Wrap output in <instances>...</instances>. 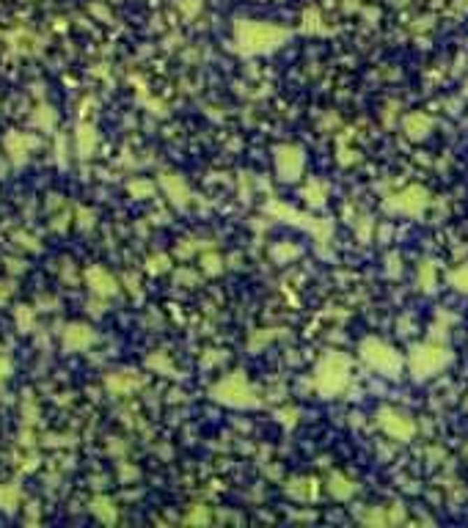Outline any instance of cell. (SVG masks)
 I'll return each mask as SVG.
<instances>
[{
    "mask_svg": "<svg viewBox=\"0 0 468 528\" xmlns=\"http://www.w3.org/2000/svg\"><path fill=\"white\" fill-rule=\"evenodd\" d=\"M234 39L245 52H268L286 39V31L268 22H237Z\"/></svg>",
    "mask_w": 468,
    "mask_h": 528,
    "instance_id": "1",
    "label": "cell"
},
{
    "mask_svg": "<svg viewBox=\"0 0 468 528\" xmlns=\"http://www.w3.org/2000/svg\"><path fill=\"white\" fill-rule=\"evenodd\" d=\"M347 383V358L342 352H328L326 358L320 360L317 366V374H314V386L320 394H339Z\"/></svg>",
    "mask_w": 468,
    "mask_h": 528,
    "instance_id": "2",
    "label": "cell"
},
{
    "mask_svg": "<svg viewBox=\"0 0 468 528\" xmlns=\"http://www.w3.org/2000/svg\"><path fill=\"white\" fill-rule=\"evenodd\" d=\"M212 396H215L218 402H224V404H232V407H251V404L259 402L256 394H254V388H251L240 374H232V377L221 380V383L212 388Z\"/></svg>",
    "mask_w": 468,
    "mask_h": 528,
    "instance_id": "3",
    "label": "cell"
},
{
    "mask_svg": "<svg viewBox=\"0 0 468 528\" xmlns=\"http://www.w3.org/2000/svg\"><path fill=\"white\" fill-rule=\"evenodd\" d=\"M449 358H452V352L446 350V347H435V344H424V347H416V350L411 352V372L416 374V377H430V374H435L438 369H444L446 363H449Z\"/></svg>",
    "mask_w": 468,
    "mask_h": 528,
    "instance_id": "4",
    "label": "cell"
},
{
    "mask_svg": "<svg viewBox=\"0 0 468 528\" xmlns=\"http://www.w3.org/2000/svg\"><path fill=\"white\" fill-rule=\"evenodd\" d=\"M361 355H364V360H370V363L377 366L380 372H394V369L400 366L397 352L391 350L388 344L377 342V339H367V342L361 344Z\"/></svg>",
    "mask_w": 468,
    "mask_h": 528,
    "instance_id": "5",
    "label": "cell"
},
{
    "mask_svg": "<svg viewBox=\"0 0 468 528\" xmlns=\"http://www.w3.org/2000/svg\"><path fill=\"white\" fill-rule=\"evenodd\" d=\"M377 424L391 435V438H400V440H408L414 438V432H416V427H414V421L405 416V413H400V410H391V407H386V410H380V418H377Z\"/></svg>",
    "mask_w": 468,
    "mask_h": 528,
    "instance_id": "6",
    "label": "cell"
},
{
    "mask_svg": "<svg viewBox=\"0 0 468 528\" xmlns=\"http://www.w3.org/2000/svg\"><path fill=\"white\" fill-rule=\"evenodd\" d=\"M276 168H279L281 179H298L303 171V152L295 149V146H281L279 154H276Z\"/></svg>",
    "mask_w": 468,
    "mask_h": 528,
    "instance_id": "7",
    "label": "cell"
},
{
    "mask_svg": "<svg viewBox=\"0 0 468 528\" xmlns=\"http://www.w3.org/2000/svg\"><path fill=\"white\" fill-rule=\"evenodd\" d=\"M427 190H421V187H408L405 193H400V196H394L391 201H388V207L391 210H400V212H411V215H416V212H421L424 207H427Z\"/></svg>",
    "mask_w": 468,
    "mask_h": 528,
    "instance_id": "8",
    "label": "cell"
},
{
    "mask_svg": "<svg viewBox=\"0 0 468 528\" xmlns=\"http://www.w3.org/2000/svg\"><path fill=\"white\" fill-rule=\"evenodd\" d=\"M89 284H92V289L96 295H113L116 292V281L105 270H99V267H94L92 272H89Z\"/></svg>",
    "mask_w": 468,
    "mask_h": 528,
    "instance_id": "9",
    "label": "cell"
},
{
    "mask_svg": "<svg viewBox=\"0 0 468 528\" xmlns=\"http://www.w3.org/2000/svg\"><path fill=\"white\" fill-rule=\"evenodd\" d=\"M405 132H408V138H414V140H421L427 132H430V127H432V122H430V116H421V113H414V116H408L405 119Z\"/></svg>",
    "mask_w": 468,
    "mask_h": 528,
    "instance_id": "10",
    "label": "cell"
},
{
    "mask_svg": "<svg viewBox=\"0 0 468 528\" xmlns=\"http://www.w3.org/2000/svg\"><path fill=\"white\" fill-rule=\"evenodd\" d=\"M314 484H317L314 479H295V482L286 484V492L295 495V498H300V501H309V498H314V492H317Z\"/></svg>",
    "mask_w": 468,
    "mask_h": 528,
    "instance_id": "11",
    "label": "cell"
},
{
    "mask_svg": "<svg viewBox=\"0 0 468 528\" xmlns=\"http://www.w3.org/2000/svg\"><path fill=\"white\" fill-rule=\"evenodd\" d=\"M92 342V333H89V328H83V325H75V328H69V333H66V347H86Z\"/></svg>",
    "mask_w": 468,
    "mask_h": 528,
    "instance_id": "12",
    "label": "cell"
},
{
    "mask_svg": "<svg viewBox=\"0 0 468 528\" xmlns=\"http://www.w3.org/2000/svg\"><path fill=\"white\" fill-rule=\"evenodd\" d=\"M163 184H166V190H171V196H174V201H177V204H185V201H187V187L182 184V182H177V176L166 174V176H163Z\"/></svg>",
    "mask_w": 468,
    "mask_h": 528,
    "instance_id": "13",
    "label": "cell"
},
{
    "mask_svg": "<svg viewBox=\"0 0 468 528\" xmlns=\"http://www.w3.org/2000/svg\"><path fill=\"white\" fill-rule=\"evenodd\" d=\"M330 490H333V495H339V498H347L350 492H353V484H347L342 476H330Z\"/></svg>",
    "mask_w": 468,
    "mask_h": 528,
    "instance_id": "14",
    "label": "cell"
},
{
    "mask_svg": "<svg viewBox=\"0 0 468 528\" xmlns=\"http://www.w3.org/2000/svg\"><path fill=\"white\" fill-rule=\"evenodd\" d=\"M452 284H455L460 292H468V264H463L458 272H452Z\"/></svg>",
    "mask_w": 468,
    "mask_h": 528,
    "instance_id": "15",
    "label": "cell"
},
{
    "mask_svg": "<svg viewBox=\"0 0 468 528\" xmlns=\"http://www.w3.org/2000/svg\"><path fill=\"white\" fill-rule=\"evenodd\" d=\"M80 138H83V149H80V152L89 157V152H92V146H94V132L89 130V127H83V130H80Z\"/></svg>",
    "mask_w": 468,
    "mask_h": 528,
    "instance_id": "16",
    "label": "cell"
},
{
    "mask_svg": "<svg viewBox=\"0 0 468 528\" xmlns=\"http://www.w3.org/2000/svg\"><path fill=\"white\" fill-rule=\"evenodd\" d=\"M108 506H110L108 501H96V504H94V509H96V515H102V512H105V520L110 523V520H113V512H110Z\"/></svg>",
    "mask_w": 468,
    "mask_h": 528,
    "instance_id": "17",
    "label": "cell"
},
{
    "mask_svg": "<svg viewBox=\"0 0 468 528\" xmlns=\"http://www.w3.org/2000/svg\"><path fill=\"white\" fill-rule=\"evenodd\" d=\"M432 286V264H424V289Z\"/></svg>",
    "mask_w": 468,
    "mask_h": 528,
    "instance_id": "18",
    "label": "cell"
},
{
    "mask_svg": "<svg viewBox=\"0 0 468 528\" xmlns=\"http://www.w3.org/2000/svg\"><path fill=\"white\" fill-rule=\"evenodd\" d=\"M3 374H6V363L0 360V377H3Z\"/></svg>",
    "mask_w": 468,
    "mask_h": 528,
    "instance_id": "19",
    "label": "cell"
}]
</instances>
